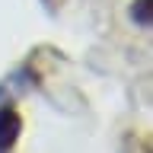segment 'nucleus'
Masks as SVG:
<instances>
[{
    "label": "nucleus",
    "mask_w": 153,
    "mask_h": 153,
    "mask_svg": "<svg viewBox=\"0 0 153 153\" xmlns=\"http://www.w3.org/2000/svg\"><path fill=\"white\" fill-rule=\"evenodd\" d=\"M19 128H22V121H19L16 108L10 105L7 89L0 86V150H7V147H13V143H16Z\"/></svg>",
    "instance_id": "f257e3e1"
},
{
    "label": "nucleus",
    "mask_w": 153,
    "mask_h": 153,
    "mask_svg": "<svg viewBox=\"0 0 153 153\" xmlns=\"http://www.w3.org/2000/svg\"><path fill=\"white\" fill-rule=\"evenodd\" d=\"M131 19H134L140 29H150V0H137L134 10H131Z\"/></svg>",
    "instance_id": "f03ea898"
},
{
    "label": "nucleus",
    "mask_w": 153,
    "mask_h": 153,
    "mask_svg": "<svg viewBox=\"0 0 153 153\" xmlns=\"http://www.w3.org/2000/svg\"><path fill=\"white\" fill-rule=\"evenodd\" d=\"M0 153H7V150H0Z\"/></svg>",
    "instance_id": "7ed1b4c3"
}]
</instances>
